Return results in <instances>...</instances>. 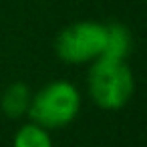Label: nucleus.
<instances>
[{"label":"nucleus","instance_id":"f257e3e1","mask_svg":"<svg viewBox=\"0 0 147 147\" xmlns=\"http://www.w3.org/2000/svg\"><path fill=\"white\" fill-rule=\"evenodd\" d=\"M87 91L99 109L119 111L135 93V75L127 61L99 57L89 67Z\"/></svg>","mask_w":147,"mask_h":147},{"label":"nucleus","instance_id":"f03ea898","mask_svg":"<svg viewBox=\"0 0 147 147\" xmlns=\"http://www.w3.org/2000/svg\"><path fill=\"white\" fill-rule=\"evenodd\" d=\"M83 107L81 91L67 79H57L32 93L26 117L45 129H63L71 125Z\"/></svg>","mask_w":147,"mask_h":147},{"label":"nucleus","instance_id":"7ed1b4c3","mask_svg":"<svg viewBox=\"0 0 147 147\" xmlns=\"http://www.w3.org/2000/svg\"><path fill=\"white\" fill-rule=\"evenodd\" d=\"M107 26L97 20H79L65 26L55 38V53L67 65H91L105 51Z\"/></svg>","mask_w":147,"mask_h":147},{"label":"nucleus","instance_id":"20e7f679","mask_svg":"<svg viewBox=\"0 0 147 147\" xmlns=\"http://www.w3.org/2000/svg\"><path fill=\"white\" fill-rule=\"evenodd\" d=\"M32 99V91L26 83H12L4 89L2 97H0V109L8 119H20L28 113Z\"/></svg>","mask_w":147,"mask_h":147},{"label":"nucleus","instance_id":"39448f33","mask_svg":"<svg viewBox=\"0 0 147 147\" xmlns=\"http://www.w3.org/2000/svg\"><path fill=\"white\" fill-rule=\"evenodd\" d=\"M105 26H107V36H105L103 57L117 59V61H127L131 51H133L131 30L125 24H121V22H109Z\"/></svg>","mask_w":147,"mask_h":147},{"label":"nucleus","instance_id":"423d86ee","mask_svg":"<svg viewBox=\"0 0 147 147\" xmlns=\"http://www.w3.org/2000/svg\"><path fill=\"white\" fill-rule=\"evenodd\" d=\"M12 147H53V137L49 129L28 121L14 133Z\"/></svg>","mask_w":147,"mask_h":147}]
</instances>
